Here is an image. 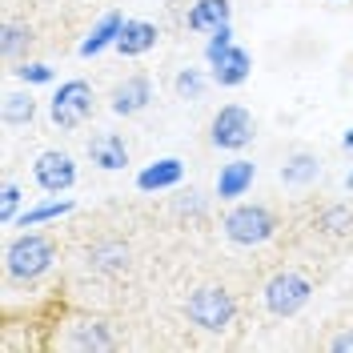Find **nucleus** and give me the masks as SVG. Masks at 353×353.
<instances>
[{
  "label": "nucleus",
  "mask_w": 353,
  "mask_h": 353,
  "mask_svg": "<svg viewBox=\"0 0 353 353\" xmlns=\"http://www.w3.org/2000/svg\"><path fill=\"white\" fill-rule=\"evenodd\" d=\"M44 345L48 350H72V353H109V350H121V337H117V330H112L105 317L68 309V313L57 317L52 337Z\"/></svg>",
  "instance_id": "obj_2"
},
{
  "label": "nucleus",
  "mask_w": 353,
  "mask_h": 353,
  "mask_svg": "<svg viewBox=\"0 0 353 353\" xmlns=\"http://www.w3.org/2000/svg\"><path fill=\"white\" fill-rule=\"evenodd\" d=\"M12 72H17V81L28 85V88H41V85H52V81H57L52 65H44V61H21Z\"/></svg>",
  "instance_id": "obj_26"
},
{
  "label": "nucleus",
  "mask_w": 353,
  "mask_h": 353,
  "mask_svg": "<svg viewBox=\"0 0 353 353\" xmlns=\"http://www.w3.org/2000/svg\"><path fill=\"white\" fill-rule=\"evenodd\" d=\"M61 261V245L41 229H21L4 241V289H28L44 281Z\"/></svg>",
  "instance_id": "obj_1"
},
{
  "label": "nucleus",
  "mask_w": 353,
  "mask_h": 353,
  "mask_svg": "<svg viewBox=\"0 0 353 353\" xmlns=\"http://www.w3.org/2000/svg\"><path fill=\"white\" fill-rule=\"evenodd\" d=\"M153 105V81L145 72H129L125 81H117L109 92V109L112 117H141Z\"/></svg>",
  "instance_id": "obj_10"
},
{
  "label": "nucleus",
  "mask_w": 353,
  "mask_h": 353,
  "mask_svg": "<svg viewBox=\"0 0 353 353\" xmlns=\"http://www.w3.org/2000/svg\"><path fill=\"white\" fill-rule=\"evenodd\" d=\"M181 181H185V161L181 157H157V161L137 169V189L141 193H169V189H181Z\"/></svg>",
  "instance_id": "obj_11"
},
{
  "label": "nucleus",
  "mask_w": 353,
  "mask_h": 353,
  "mask_svg": "<svg viewBox=\"0 0 353 353\" xmlns=\"http://www.w3.org/2000/svg\"><path fill=\"white\" fill-rule=\"evenodd\" d=\"M21 213H24V189L17 181H4V189H0V225H17Z\"/></svg>",
  "instance_id": "obj_25"
},
{
  "label": "nucleus",
  "mask_w": 353,
  "mask_h": 353,
  "mask_svg": "<svg viewBox=\"0 0 353 353\" xmlns=\"http://www.w3.org/2000/svg\"><path fill=\"white\" fill-rule=\"evenodd\" d=\"M185 321L201 333H229L237 325V297L225 285H197L185 297Z\"/></svg>",
  "instance_id": "obj_4"
},
{
  "label": "nucleus",
  "mask_w": 353,
  "mask_h": 353,
  "mask_svg": "<svg viewBox=\"0 0 353 353\" xmlns=\"http://www.w3.org/2000/svg\"><path fill=\"white\" fill-rule=\"evenodd\" d=\"M85 269L97 277H125L132 269V245L125 237H97L85 249Z\"/></svg>",
  "instance_id": "obj_9"
},
{
  "label": "nucleus",
  "mask_w": 353,
  "mask_h": 353,
  "mask_svg": "<svg viewBox=\"0 0 353 353\" xmlns=\"http://www.w3.org/2000/svg\"><path fill=\"white\" fill-rule=\"evenodd\" d=\"M233 44H237L233 21H229V24H221V28H213V32H209V41H205V65H213V61H217L221 52H229Z\"/></svg>",
  "instance_id": "obj_27"
},
{
  "label": "nucleus",
  "mask_w": 353,
  "mask_h": 353,
  "mask_svg": "<svg viewBox=\"0 0 353 353\" xmlns=\"http://www.w3.org/2000/svg\"><path fill=\"white\" fill-rule=\"evenodd\" d=\"M253 181H257V165H253L249 157H233V161H225V165H221L213 193H217L225 205H233V201H241L245 193L253 189Z\"/></svg>",
  "instance_id": "obj_12"
},
{
  "label": "nucleus",
  "mask_w": 353,
  "mask_h": 353,
  "mask_svg": "<svg viewBox=\"0 0 353 353\" xmlns=\"http://www.w3.org/2000/svg\"><path fill=\"white\" fill-rule=\"evenodd\" d=\"M92 109H97V92H92V85L81 81V77L61 81V85L52 88V97H48V121L61 132L81 129L88 117H92Z\"/></svg>",
  "instance_id": "obj_6"
},
{
  "label": "nucleus",
  "mask_w": 353,
  "mask_h": 353,
  "mask_svg": "<svg viewBox=\"0 0 353 353\" xmlns=\"http://www.w3.org/2000/svg\"><path fill=\"white\" fill-rule=\"evenodd\" d=\"M330 4H341V0H330Z\"/></svg>",
  "instance_id": "obj_31"
},
{
  "label": "nucleus",
  "mask_w": 353,
  "mask_h": 353,
  "mask_svg": "<svg viewBox=\"0 0 353 353\" xmlns=\"http://www.w3.org/2000/svg\"><path fill=\"white\" fill-rule=\"evenodd\" d=\"M330 350L333 353H353V325H345V330H337L330 337Z\"/></svg>",
  "instance_id": "obj_28"
},
{
  "label": "nucleus",
  "mask_w": 353,
  "mask_h": 353,
  "mask_svg": "<svg viewBox=\"0 0 353 353\" xmlns=\"http://www.w3.org/2000/svg\"><path fill=\"white\" fill-rule=\"evenodd\" d=\"M32 181H37V189L48 193V197H65L72 193V185H77V161L61 149H44L37 161H32Z\"/></svg>",
  "instance_id": "obj_8"
},
{
  "label": "nucleus",
  "mask_w": 353,
  "mask_h": 353,
  "mask_svg": "<svg viewBox=\"0 0 353 353\" xmlns=\"http://www.w3.org/2000/svg\"><path fill=\"white\" fill-rule=\"evenodd\" d=\"M277 176H281L285 189H309V185L321 181V157L309 153V149H293V153L281 161Z\"/></svg>",
  "instance_id": "obj_14"
},
{
  "label": "nucleus",
  "mask_w": 353,
  "mask_h": 353,
  "mask_svg": "<svg viewBox=\"0 0 353 353\" xmlns=\"http://www.w3.org/2000/svg\"><path fill=\"white\" fill-rule=\"evenodd\" d=\"M313 225H317V233H325L333 241H345V237H353V209L341 205V201L337 205H321Z\"/></svg>",
  "instance_id": "obj_22"
},
{
  "label": "nucleus",
  "mask_w": 353,
  "mask_h": 353,
  "mask_svg": "<svg viewBox=\"0 0 353 353\" xmlns=\"http://www.w3.org/2000/svg\"><path fill=\"white\" fill-rule=\"evenodd\" d=\"M32 44H37V28H32L28 21L8 17V21L0 24V57H4L8 65H21V61H28Z\"/></svg>",
  "instance_id": "obj_17"
},
{
  "label": "nucleus",
  "mask_w": 353,
  "mask_h": 353,
  "mask_svg": "<svg viewBox=\"0 0 353 353\" xmlns=\"http://www.w3.org/2000/svg\"><path fill=\"white\" fill-rule=\"evenodd\" d=\"M253 137H257V121L237 101L221 105L213 112V121H209V141H213V149H221V153H241V149L253 145Z\"/></svg>",
  "instance_id": "obj_7"
},
{
  "label": "nucleus",
  "mask_w": 353,
  "mask_h": 353,
  "mask_svg": "<svg viewBox=\"0 0 353 353\" xmlns=\"http://www.w3.org/2000/svg\"><path fill=\"white\" fill-rule=\"evenodd\" d=\"M176 217L193 221V225L205 221L209 217V197H205L201 189H181V193H176Z\"/></svg>",
  "instance_id": "obj_24"
},
{
  "label": "nucleus",
  "mask_w": 353,
  "mask_h": 353,
  "mask_svg": "<svg viewBox=\"0 0 353 353\" xmlns=\"http://www.w3.org/2000/svg\"><path fill=\"white\" fill-rule=\"evenodd\" d=\"M313 301V281L297 269H277L269 281L261 285V305L269 317H297L301 309Z\"/></svg>",
  "instance_id": "obj_5"
},
{
  "label": "nucleus",
  "mask_w": 353,
  "mask_h": 353,
  "mask_svg": "<svg viewBox=\"0 0 353 353\" xmlns=\"http://www.w3.org/2000/svg\"><path fill=\"white\" fill-rule=\"evenodd\" d=\"M88 161H92L97 169H105V173L129 169V145H125V137H121V132H97V137L88 141Z\"/></svg>",
  "instance_id": "obj_16"
},
{
  "label": "nucleus",
  "mask_w": 353,
  "mask_h": 353,
  "mask_svg": "<svg viewBox=\"0 0 353 353\" xmlns=\"http://www.w3.org/2000/svg\"><path fill=\"white\" fill-rule=\"evenodd\" d=\"M341 149H345V153H353V125L341 132Z\"/></svg>",
  "instance_id": "obj_29"
},
{
  "label": "nucleus",
  "mask_w": 353,
  "mask_h": 353,
  "mask_svg": "<svg viewBox=\"0 0 353 353\" xmlns=\"http://www.w3.org/2000/svg\"><path fill=\"white\" fill-rule=\"evenodd\" d=\"M229 21H233V4L229 0H193L189 12H185V28L201 32V37H209L213 28H221Z\"/></svg>",
  "instance_id": "obj_18"
},
{
  "label": "nucleus",
  "mask_w": 353,
  "mask_h": 353,
  "mask_svg": "<svg viewBox=\"0 0 353 353\" xmlns=\"http://www.w3.org/2000/svg\"><path fill=\"white\" fill-rule=\"evenodd\" d=\"M345 193H353V173H350V176H345Z\"/></svg>",
  "instance_id": "obj_30"
},
{
  "label": "nucleus",
  "mask_w": 353,
  "mask_h": 353,
  "mask_svg": "<svg viewBox=\"0 0 353 353\" xmlns=\"http://www.w3.org/2000/svg\"><path fill=\"white\" fill-rule=\"evenodd\" d=\"M209 77H213L217 88H241L245 81L253 77V57H249V48L233 44L229 52H221L217 61L209 65Z\"/></svg>",
  "instance_id": "obj_13"
},
{
  "label": "nucleus",
  "mask_w": 353,
  "mask_h": 353,
  "mask_svg": "<svg viewBox=\"0 0 353 353\" xmlns=\"http://www.w3.org/2000/svg\"><path fill=\"white\" fill-rule=\"evenodd\" d=\"M72 209H77V201H72V197L37 201V205H28L21 217H17V229H44V225H52V221H65Z\"/></svg>",
  "instance_id": "obj_21"
},
{
  "label": "nucleus",
  "mask_w": 353,
  "mask_h": 353,
  "mask_svg": "<svg viewBox=\"0 0 353 353\" xmlns=\"http://www.w3.org/2000/svg\"><path fill=\"white\" fill-rule=\"evenodd\" d=\"M209 85H213L209 68H193V65H185V68H176V77H173V92H176V101H201V97L209 92Z\"/></svg>",
  "instance_id": "obj_23"
},
{
  "label": "nucleus",
  "mask_w": 353,
  "mask_h": 353,
  "mask_svg": "<svg viewBox=\"0 0 353 353\" xmlns=\"http://www.w3.org/2000/svg\"><path fill=\"white\" fill-rule=\"evenodd\" d=\"M277 229H281V217L265 201H233L221 213V237L237 249H257V245L273 241Z\"/></svg>",
  "instance_id": "obj_3"
},
{
  "label": "nucleus",
  "mask_w": 353,
  "mask_h": 353,
  "mask_svg": "<svg viewBox=\"0 0 353 353\" xmlns=\"http://www.w3.org/2000/svg\"><path fill=\"white\" fill-rule=\"evenodd\" d=\"M157 41H161V28H157L153 21H137V17H129V21H125V28H121L117 52H121V57H129V61H137V57L153 52Z\"/></svg>",
  "instance_id": "obj_19"
},
{
  "label": "nucleus",
  "mask_w": 353,
  "mask_h": 353,
  "mask_svg": "<svg viewBox=\"0 0 353 353\" xmlns=\"http://www.w3.org/2000/svg\"><path fill=\"white\" fill-rule=\"evenodd\" d=\"M0 117H4V125L8 129H28L32 121H37V97H32V88H8L4 97H0Z\"/></svg>",
  "instance_id": "obj_20"
},
{
  "label": "nucleus",
  "mask_w": 353,
  "mask_h": 353,
  "mask_svg": "<svg viewBox=\"0 0 353 353\" xmlns=\"http://www.w3.org/2000/svg\"><path fill=\"white\" fill-rule=\"evenodd\" d=\"M125 21H129L125 12H105V17H101V21H97V24H92V28L85 32V41H81V48H77V52H81L85 61H92V57H101V52L117 48Z\"/></svg>",
  "instance_id": "obj_15"
}]
</instances>
